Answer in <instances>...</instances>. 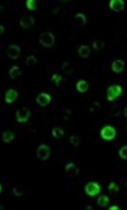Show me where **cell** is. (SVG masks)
<instances>
[{"mask_svg": "<svg viewBox=\"0 0 127 210\" xmlns=\"http://www.w3.org/2000/svg\"><path fill=\"white\" fill-rule=\"evenodd\" d=\"M3 139L5 142H9L14 139V134L11 131H5L3 133Z\"/></svg>", "mask_w": 127, "mask_h": 210, "instance_id": "obj_18", "label": "cell"}, {"mask_svg": "<svg viewBox=\"0 0 127 210\" xmlns=\"http://www.w3.org/2000/svg\"><path fill=\"white\" fill-rule=\"evenodd\" d=\"M85 191L87 195L90 196H94L100 192V187L97 183L90 182L87 184L85 187Z\"/></svg>", "mask_w": 127, "mask_h": 210, "instance_id": "obj_6", "label": "cell"}, {"mask_svg": "<svg viewBox=\"0 0 127 210\" xmlns=\"http://www.w3.org/2000/svg\"><path fill=\"white\" fill-rule=\"evenodd\" d=\"M37 64L36 58L34 56L30 55L27 57L26 60V64L27 66H33Z\"/></svg>", "mask_w": 127, "mask_h": 210, "instance_id": "obj_21", "label": "cell"}, {"mask_svg": "<svg viewBox=\"0 0 127 210\" xmlns=\"http://www.w3.org/2000/svg\"><path fill=\"white\" fill-rule=\"evenodd\" d=\"M110 6L114 11L120 12L124 9V2L122 0H111L110 3Z\"/></svg>", "mask_w": 127, "mask_h": 210, "instance_id": "obj_11", "label": "cell"}, {"mask_svg": "<svg viewBox=\"0 0 127 210\" xmlns=\"http://www.w3.org/2000/svg\"><path fill=\"white\" fill-rule=\"evenodd\" d=\"M109 197L105 195H102L98 199V203L101 207H106L109 204Z\"/></svg>", "mask_w": 127, "mask_h": 210, "instance_id": "obj_17", "label": "cell"}, {"mask_svg": "<svg viewBox=\"0 0 127 210\" xmlns=\"http://www.w3.org/2000/svg\"><path fill=\"white\" fill-rule=\"evenodd\" d=\"M90 53V50L86 45L81 46L78 50V53L83 58L88 57Z\"/></svg>", "mask_w": 127, "mask_h": 210, "instance_id": "obj_13", "label": "cell"}, {"mask_svg": "<svg viewBox=\"0 0 127 210\" xmlns=\"http://www.w3.org/2000/svg\"><path fill=\"white\" fill-rule=\"evenodd\" d=\"M109 189L110 194L112 195L117 192L119 190V188L114 183H111L110 184Z\"/></svg>", "mask_w": 127, "mask_h": 210, "instance_id": "obj_23", "label": "cell"}, {"mask_svg": "<svg viewBox=\"0 0 127 210\" xmlns=\"http://www.w3.org/2000/svg\"><path fill=\"white\" fill-rule=\"evenodd\" d=\"M70 141L71 144L75 145L76 146L79 145V139L76 136H71Z\"/></svg>", "mask_w": 127, "mask_h": 210, "instance_id": "obj_25", "label": "cell"}, {"mask_svg": "<svg viewBox=\"0 0 127 210\" xmlns=\"http://www.w3.org/2000/svg\"><path fill=\"white\" fill-rule=\"evenodd\" d=\"M21 74V71L20 70L19 67L14 66L10 69L9 71V74L11 78L14 80L16 79L17 77Z\"/></svg>", "mask_w": 127, "mask_h": 210, "instance_id": "obj_15", "label": "cell"}, {"mask_svg": "<svg viewBox=\"0 0 127 210\" xmlns=\"http://www.w3.org/2000/svg\"><path fill=\"white\" fill-rule=\"evenodd\" d=\"M50 154V149L46 145H41L37 150V155L39 158L42 160L47 159Z\"/></svg>", "mask_w": 127, "mask_h": 210, "instance_id": "obj_7", "label": "cell"}, {"mask_svg": "<svg viewBox=\"0 0 127 210\" xmlns=\"http://www.w3.org/2000/svg\"><path fill=\"white\" fill-rule=\"evenodd\" d=\"M51 97L49 94L41 93L39 94L37 98V101L41 106H45L51 101Z\"/></svg>", "mask_w": 127, "mask_h": 210, "instance_id": "obj_9", "label": "cell"}, {"mask_svg": "<svg viewBox=\"0 0 127 210\" xmlns=\"http://www.w3.org/2000/svg\"><path fill=\"white\" fill-rule=\"evenodd\" d=\"M89 86L87 82L84 80H81L78 82L76 85V89L80 93L86 92L88 89Z\"/></svg>", "mask_w": 127, "mask_h": 210, "instance_id": "obj_14", "label": "cell"}, {"mask_svg": "<svg viewBox=\"0 0 127 210\" xmlns=\"http://www.w3.org/2000/svg\"><path fill=\"white\" fill-rule=\"evenodd\" d=\"M30 115V111L26 107L18 109L16 112V118L19 123L26 122Z\"/></svg>", "mask_w": 127, "mask_h": 210, "instance_id": "obj_3", "label": "cell"}, {"mask_svg": "<svg viewBox=\"0 0 127 210\" xmlns=\"http://www.w3.org/2000/svg\"><path fill=\"white\" fill-rule=\"evenodd\" d=\"M76 22L80 26H84L86 23L87 18L84 14L79 13L77 14L75 17Z\"/></svg>", "mask_w": 127, "mask_h": 210, "instance_id": "obj_20", "label": "cell"}, {"mask_svg": "<svg viewBox=\"0 0 127 210\" xmlns=\"http://www.w3.org/2000/svg\"><path fill=\"white\" fill-rule=\"evenodd\" d=\"M0 29H1V34L3 33L4 31H5V28H4V27L3 26H2V25L0 26Z\"/></svg>", "mask_w": 127, "mask_h": 210, "instance_id": "obj_27", "label": "cell"}, {"mask_svg": "<svg viewBox=\"0 0 127 210\" xmlns=\"http://www.w3.org/2000/svg\"><path fill=\"white\" fill-rule=\"evenodd\" d=\"M52 134L54 137L56 138H61L64 135V132L63 130L58 127L53 128L52 131Z\"/></svg>", "mask_w": 127, "mask_h": 210, "instance_id": "obj_19", "label": "cell"}, {"mask_svg": "<svg viewBox=\"0 0 127 210\" xmlns=\"http://www.w3.org/2000/svg\"><path fill=\"white\" fill-rule=\"evenodd\" d=\"M124 113L125 116L127 117V107L125 109L124 111Z\"/></svg>", "mask_w": 127, "mask_h": 210, "instance_id": "obj_29", "label": "cell"}, {"mask_svg": "<svg viewBox=\"0 0 127 210\" xmlns=\"http://www.w3.org/2000/svg\"><path fill=\"white\" fill-rule=\"evenodd\" d=\"M101 135L103 139L106 140L113 139L116 136V130L110 126H107L101 130Z\"/></svg>", "mask_w": 127, "mask_h": 210, "instance_id": "obj_4", "label": "cell"}, {"mask_svg": "<svg viewBox=\"0 0 127 210\" xmlns=\"http://www.w3.org/2000/svg\"><path fill=\"white\" fill-rule=\"evenodd\" d=\"M66 170L68 175L72 176L76 175L78 172L74 164L72 163L66 165Z\"/></svg>", "mask_w": 127, "mask_h": 210, "instance_id": "obj_16", "label": "cell"}, {"mask_svg": "<svg viewBox=\"0 0 127 210\" xmlns=\"http://www.w3.org/2000/svg\"><path fill=\"white\" fill-rule=\"evenodd\" d=\"M124 66L125 63L123 61L121 60H117L112 63V70L114 72L120 73L123 70Z\"/></svg>", "mask_w": 127, "mask_h": 210, "instance_id": "obj_12", "label": "cell"}, {"mask_svg": "<svg viewBox=\"0 0 127 210\" xmlns=\"http://www.w3.org/2000/svg\"><path fill=\"white\" fill-rule=\"evenodd\" d=\"M26 6L28 9L31 10H34L37 8L36 2L34 0H28L26 2Z\"/></svg>", "mask_w": 127, "mask_h": 210, "instance_id": "obj_22", "label": "cell"}, {"mask_svg": "<svg viewBox=\"0 0 127 210\" xmlns=\"http://www.w3.org/2000/svg\"><path fill=\"white\" fill-rule=\"evenodd\" d=\"M18 96V92L15 90L10 89L5 94V101L7 103L11 104L15 101Z\"/></svg>", "mask_w": 127, "mask_h": 210, "instance_id": "obj_10", "label": "cell"}, {"mask_svg": "<svg viewBox=\"0 0 127 210\" xmlns=\"http://www.w3.org/2000/svg\"><path fill=\"white\" fill-rule=\"evenodd\" d=\"M52 80L56 82V85L59 84V82L62 80V77L57 74H54L52 77Z\"/></svg>", "mask_w": 127, "mask_h": 210, "instance_id": "obj_26", "label": "cell"}, {"mask_svg": "<svg viewBox=\"0 0 127 210\" xmlns=\"http://www.w3.org/2000/svg\"><path fill=\"white\" fill-rule=\"evenodd\" d=\"M119 154L122 158L127 159V146H125L121 149L119 152Z\"/></svg>", "mask_w": 127, "mask_h": 210, "instance_id": "obj_24", "label": "cell"}, {"mask_svg": "<svg viewBox=\"0 0 127 210\" xmlns=\"http://www.w3.org/2000/svg\"><path fill=\"white\" fill-rule=\"evenodd\" d=\"M110 210H118V208L117 207H116V206H113L111 207L110 208Z\"/></svg>", "mask_w": 127, "mask_h": 210, "instance_id": "obj_28", "label": "cell"}, {"mask_svg": "<svg viewBox=\"0 0 127 210\" xmlns=\"http://www.w3.org/2000/svg\"><path fill=\"white\" fill-rule=\"evenodd\" d=\"M122 92V88L119 85L111 86L108 89L107 92L108 99L112 101L117 97H119Z\"/></svg>", "mask_w": 127, "mask_h": 210, "instance_id": "obj_2", "label": "cell"}, {"mask_svg": "<svg viewBox=\"0 0 127 210\" xmlns=\"http://www.w3.org/2000/svg\"><path fill=\"white\" fill-rule=\"evenodd\" d=\"M39 42L44 47L50 48L55 42V38L51 32H43L39 37Z\"/></svg>", "mask_w": 127, "mask_h": 210, "instance_id": "obj_1", "label": "cell"}, {"mask_svg": "<svg viewBox=\"0 0 127 210\" xmlns=\"http://www.w3.org/2000/svg\"><path fill=\"white\" fill-rule=\"evenodd\" d=\"M21 52V49L19 46L11 45L8 48L7 54L8 57L12 59L16 60L19 57Z\"/></svg>", "mask_w": 127, "mask_h": 210, "instance_id": "obj_8", "label": "cell"}, {"mask_svg": "<svg viewBox=\"0 0 127 210\" xmlns=\"http://www.w3.org/2000/svg\"><path fill=\"white\" fill-rule=\"evenodd\" d=\"M35 24L34 18L31 15L23 16L20 21V26L25 29L32 28L34 26Z\"/></svg>", "mask_w": 127, "mask_h": 210, "instance_id": "obj_5", "label": "cell"}]
</instances>
